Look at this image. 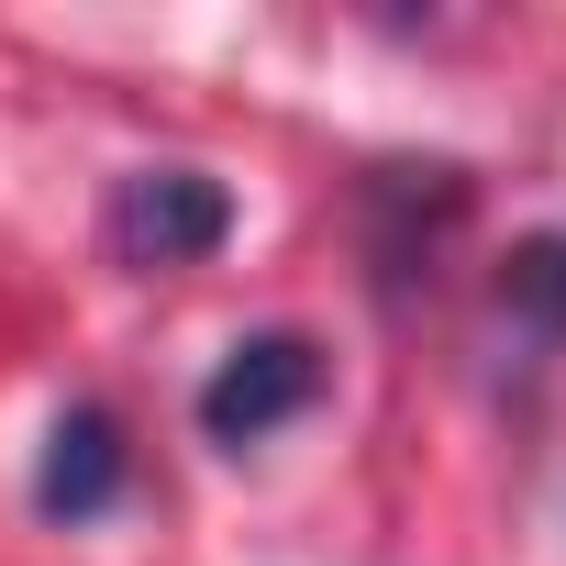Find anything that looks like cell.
Listing matches in <instances>:
<instances>
[{"label": "cell", "mask_w": 566, "mask_h": 566, "mask_svg": "<svg viewBox=\"0 0 566 566\" xmlns=\"http://www.w3.org/2000/svg\"><path fill=\"white\" fill-rule=\"evenodd\" d=\"M101 233H112L123 266H200V255L233 233V200H222V178H200V167H134V178L112 189Z\"/></svg>", "instance_id": "cell-1"}, {"label": "cell", "mask_w": 566, "mask_h": 566, "mask_svg": "<svg viewBox=\"0 0 566 566\" xmlns=\"http://www.w3.org/2000/svg\"><path fill=\"white\" fill-rule=\"evenodd\" d=\"M312 389H323V345L312 334H255V345H233L200 378V433L211 444H266L290 411H312Z\"/></svg>", "instance_id": "cell-2"}, {"label": "cell", "mask_w": 566, "mask_h": 566, "mask_svg": "<svg viewBox=\"0 0 566 566\" xmlns=\"http://www.w3.org/2000/svg\"><path fill=\"white\" fill-rule=\"evenodd\" d=\"M112 489H123V433H112V411H67V422L45 433L34 500H45L56 522H101V511H112Z\"/></svg>", "instance_id": "cell-3"}, {"label": "cell", "mask_w": 566, "mask_h": 566, "mask_svg": "<svg viewBox=\"0 0 566 566\" xmlns=\"http://www.w3.org/2000/svg\"><path fill=\"white\" fill-rule=\"evenodd\" d=\"M511 301H522L544 334H566V233H544V244L511 255Z\"/></svg>", "instance_id": "cell-4"}]
</instances>
